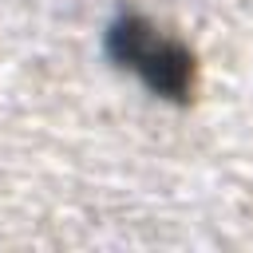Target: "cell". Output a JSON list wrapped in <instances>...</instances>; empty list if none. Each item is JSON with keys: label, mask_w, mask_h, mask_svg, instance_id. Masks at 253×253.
I'll return each mask as SVG.
<instances>
[{"label": "cell", "mask_w": 253, "mask_h": 253, "mask_svg": "<svg viewBox=\"0 0 253 253\" xmlns=\"http://www.w3.org/2000/svg\"><path fill=\"white\" fill-rule=\"evenodd\" d=\"M111 55L123 67H130L154 95L186 99L190 87H194V59H190V51L178 40L162 36L142 16H119L111 24Z\"/></svg>", "instance_id": "6da1fadb"}]
</instances>
